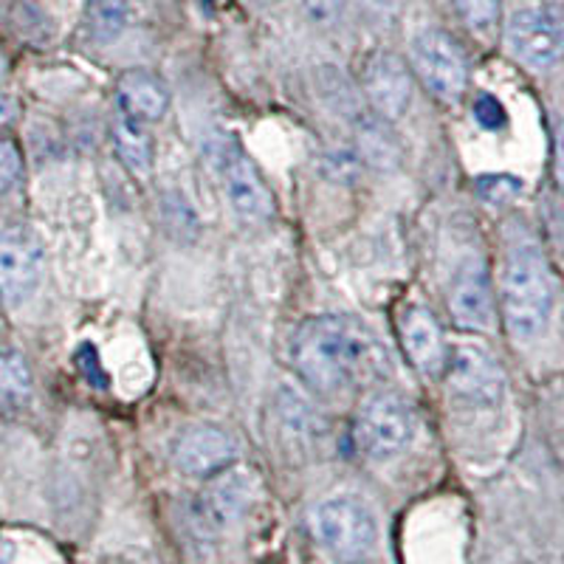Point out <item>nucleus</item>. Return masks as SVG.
<instances>
[{"label": "nucleus", "mask_w": 564, "mask_h": 564, "mask_svg": "<svg viewBox=\"0 0 564 564\" xmlns=\"http://www.w3.org/2000/svg\"><path fill=\"white\" fill-rule=\"evenodd\" d=\"M508 43L531 68H551L564 57V20L551 9H520L508 23Z\"/></svg>", "instance_id": "obj_9"}, {"label": "nucleus", "mask_w": 564, "mask_h": 564, "mask_svg": "<svg viewBox=\"0 0 564 564\" xmlns=\"http://www.w3.org/2000/svg\"><path fill=\"white\" fill-rule=\"evenodd\" d=\"M45 251L34 229L23 224L0 231V300L7 308L26 305L40 289Z\"/></svg>", "instance_id": "obj_6"}, {"label": "nucleus", "mask_w": 564, "mask_h": 564, "mask_svg": "<svg viewBox=\"0 0 564 564\" xmlns=\"http://www.w3.org/2000/svg\"><path fill=\"white\" fill-rule=\"evenodd\" d=\"M412 59L421 83L435 94L437 99H457L466 90L468 65L466 54L455 37L441 29H423L412 43Z\"/></svg>", "instance_id": "obj_8"}, {"label": "nucleus", "mask_w": 564, "mask_h": 564, "mask_svg": "<svg viewBox=\"0 0 564 564\" xmlns=\"http://www.w3.org/2000/svg\"><path fill=\"white\" fill-rule=\"evenodd\" d=\"M352 437L370 460H392L415 437V415L398 392L376 390L356 412Z\"/></svg>", "instance_id": "obj_4"}, {"label": "nucleus", "mask_w": 564, "mask_h": 564, "mask_svg": "<svg viewBox=\"0 0 564 564\" xmlns=\"http://www.w3.org/2000/svg\"><path fill=\"white\" fill-rule=\"evenodd\" d=\"M14 113H18V105H14V99L7 97V94H0V124L12 122Z\"/></svg>", "instance_id": "obj_27"}, {"label": "nucleus", "mask_w": 564, "mask_h": 564, "mask_svg": "<svg viewBox=\"0 0 564 564\" xmlns=\"http://www.w3.org/2000/svg\"><path fill=\"white\" fill-rule=\"evenodd\" d=\"M77 367L83 370V376L94 387H108V372H105L102 361H99V352L94 350V345L79 347V350H77Z\"/></svg>", "instance_id": "obj_22"}, {"label": "nucleus", "mask_w": 564, "mask_h": 564, "mask_svg": "<svg viewBox=\"0 0 564 564\" xmlns=\"http://www.w3.org/2000/svg\"><path fill=\"white\" fill-rule=\"evenodd\" d=\"M296 376L319 395H345L390 370L387 350L365 322L352 316H311L291 341Z\"/></svg>", "instance_id": "obj_1"}, {"label": "nucleus", "mask_w": 564, "mask_h": 564, "mask_svg": "<svg viewBox=\"0 0 564 564\" xmlns=\"http://www.w3.org/2000/svg\"><path fill=\"white\" fill-rule=\"evenodd\" d=\"M300 3L314 23H330L345 9V0H300Z\"/></svg>", "instance_id": "obj_24"}, {"label": "nucleus", "mask_w": 564, "mask_h": 564, "mask_svg": "<svg viewBox=\"0 0 564 564\" xmlns=\"http://www.w3.org/2000/svg\"><path fill=\"white\" fill-rule=\"evenodd\" d=\"M238 457L235 441L218 426L200 423L186 430L175 443V466L186 477H215Z\"/></svg>", "instance_id": "obj_12"}, {"label": "nucleus", "mask_w": 564, "mask_h": 564, "mask_svg": "<svg viewBox=\"0 0 564 564\" xmlns=\"http://www.w3.org/2000/svg\"><path fill=\"white\" fill-rule=\"evenodd\" d=\"M452 7L468 26L480 29V32L491 29L500 18V0H452Z\"/></svg>", "instance_id": "obj_19"}, {"label": "nucleus", "mask_w": 564, "mask_h": 564, "mask_svg": "<svg viewBox=\"0 0 564 564\" xmlns=\"http://www.w3.org/2000/svg\"><path fill=\"white\" fill-rule=\"evenodd\" d=\"M553 170H556V181L564 189V124L556 133V159H553Z\"/></svg>", "instance_id": "obj_25"}, {"label": "nucleus", "mask_w": 564, "mask_h": 564, "mask_svg": "<svg viewBox=\"0 0 564 564\" xmlns=\"http://www.w3.org/2000/svg\"><path fill=\"white\" fill-rule=\"evenodd\" d=\"M558 449H562V460H564V437H562V443H558Z\"/></svg>", "instance_id": "obj_28"}, {"label": "nucleus", "mask_w": 564, "mask_h": 564, "mask_svg": "<svg viewBox=\"0 0 564 564\" xmlns=\"http://www.w3.org/2000/svg\"><path fill=\"white\" fill-rule=\"evenodd\" d=\"M20 173H23V161H20L18 144L0 139V193H9L20 181Z\"/></svg>", "instance_id": "obj_20"}, {"label": "nucleus", "mask_w": 564, "mask_h": 564, "mask_svg": "<svg viewBox=\"0 0 564 564\" xmlns=\"http://www.w3.org/2000/svg\"><path fill=\"white\" fill-rule=\"evenodd\" d=\"M311 525L319 545L345 564L367 558L379 542V522L370 508L356 497H334L316 506Z\"/></svg>", "instance_id": "obj_3"}, {"label": "nucleus", "mask_w": 564, "mask_h": 564, "mask_svg": "<svg viewBox=\"0 0 564 564\" xmlns=\"http://www.w3.org/2000/svg\"><path fill=\"white\" fill-rule=\"evenodd\" d=\"M34 379L26 356L14 345H0V410L20 415L32 404Z\"/></svg>", "instance_id": "obj_16"}, {"label": "nucleus", "mask_w": 564, "mask_h": 564, "mask_svg": "<svg viewBox=\"0 0 564 564\" xmlns=\"http://www.w3.org/2000/svg\"><path fill=\"white\" fill-rule=\"evenodd\" d=\"M365 3L372 9V12L395 14L398 9H401V3H404V0H365Z\"/></svg>", "instance_id": "obj_26"}, {"label": "nucleus", "mask_w": 564, "mask_h": 564, "mask_svg": "<svg viewBox=\"0 0 564 564\" xmlns=\"http://www.w3.org/2000/svg\"><path fill=\"white\" fill-rule=\"evenodd\" d=\"M449 314L466 330H488L494 322L491 276L480 260H466L449 285Z\"/></svg>", "instance_id": "obj_11"}, {"label": "nucleus", "mask_w": 564, "mask_h": 564, "mask_svg": "<svg viewBox=\"0 0 564 564\" xmlns=\"http://www.w3.org/2000/svg\"><path fill=\"white\" fill-rule=\"evenodd\" d=\"M401 341H404L406 359L415 365V370L426 372V376H441L443 365H446V341H443L441 325L435 316L423 305H412L401 316Z\"/></svg>", "instance_id": "obj_14"}, {"label": "nucleus", "mask_w": 564, "mask_h": 564, "mask_svg": "<svg viewBox=\"0 0 564 564\" xmlns=\"http://www.w3.org/2000/svg\"><path fill=\"white\" fill-rule=\"evenodd\" d=\"M110 135H113L116 155H119L124 167L133 175H148L150 167H153V139H150L148 130L141 128V122L122 113L113 122Z\"/></svg>", "instance_id": "obj_17"}, {"label": "nucleus", "mask_w": 564, "mask_h": 564, "mask_svg": "<svg viewBox=\"0 0 564 564\" xmlns=\"http://www.w3.org/2000/svg\"><path fill=\"white\" fill-rule=\"evenodd\" d=\"M443 379L452 398L466 406H497L506 395V372L491 352L477 345H460L446 356Z\"/></svg>", "instance_id": "obj_7"}, {"label": "nucleus", "mask_w": 564, "mask_h": 564, "mask_svg": "<svg viewBox=\"0 0 564 564\" xmlns=\"http://www.w3.org/2000/svg\"><path fill=\"white\" fill-rule=\"evenodd\" d=\"M502 316L508 334L528 345L536 341L551 325L553 305V276L547 269L545 254L533 243H517L506 257L500 285Z\"/></svg>", "instance_id": "obj_2"}, {"label": "nucleus", "mask_w": 564, "mask_h": 564, "mask_svg": "<svg viewBox=\"0 0 564 564\" xmlns=\"http://www.w3.org/2000/svg\"><path fill=\"white\" fill-rule=\"evenodd\" d=\"M88 23L94 37L110 43L124 32L128 0H88Z\"/></svg>", "instance_id": "obj_18"}, {"label": "nucleus", "mask_w": 564, "mask_h": 564, "mask_svg": "<svg viewBox=\"0 0 564 564\" xmlns=\"http://www.w3.org/2000/svg\"><path fill=\"white\" fill-rule=\"evenodd\" d=\"M209 153L231 212L243 224H265L274 215V195L254 167V161L243 153L238 141L229 139L218 141Z\"/></svg>", "instance_id": "obj_5"}, {"label": "nucleus", "mask_w": 564, "mask_h": 564, "mask_svg": "<svg viewBox=\"0 0 564 564\" xmlns=\"http://www.w3.org/2000/svg\"><path fill=\"white\" fill-rule=\"evenodd\" d=\"M254 500V482L246 471L238 468H224L212 477L206 491L198 500V517L209 531H224L235 525L246 513V508Z\"/></svg>", "instance_id": "obj_13"}, {"label": "nucleus", "mask_w": 564, "mask_h": 564, "mask_svg": "<svg viewBox=\"0 0 564 564\" xmlns=\"http://www.w3.org/2000/svg\"><path fill=\"white\" fill-rule=\"evenodd\" d=\"M365 90L372 110L395 122L410 110L412 102V74L401 57L390 52H381L367 63L365 70Z\"/></svg>", "instance_id": "obj_10"}, {"label": "nucleus", "mask_w": 564, "mask_h": 564, "mask_svg": "<svg viewBox=\"0 0 564 564\" xmlns=\"http://www.w3.org/2000/svg\"><path fill=\"white\" fill-rule=\"evenodd\" d=\"M119 105H122V113H128L135 122H159L170 108L167 85L150 70H128L119 79Z\"/></svg>", "instance_id": "obj_15"}, {"label": "nucleus", "mask_w": 564, "mask_h": 564, "mask_svg": "<svg viewBox=\"0 0 564 564\" xmlns=\"http://www.w3.org/2000/svg\"><path fill=\"white\" fill-rule=\"evenodd\" d=\"M475 119L480 128L491 130V133H497V130H502L508 124L506 108H502L500 99L491 97V94H482V97L475 99Z\"/></svg>", "instance_id": "obj_21"}, {"label": "nucleus", "mask_w": 564, "mask_h": 564, "mask_svg": "<svg viewBox=\"0 0 564 564\" xmlns=\"http://www.w3.org/2000/svg\"><path fill=\"white\" fill-rule=\"evenodd\" d=\"M520 186H522L520 181L508 178V175H491V178H480L482 198H488V200H508V198H513Z\"/></svg>", "instance_id": "obj_23"}]
</instances>
